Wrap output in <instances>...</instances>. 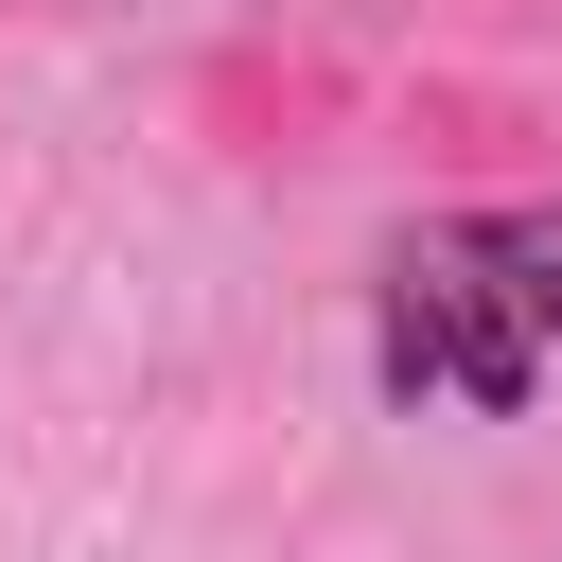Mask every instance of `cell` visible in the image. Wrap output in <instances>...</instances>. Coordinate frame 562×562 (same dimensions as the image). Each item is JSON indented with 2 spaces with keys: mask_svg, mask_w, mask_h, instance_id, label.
Segmentation results:
<instances>
[{
  "mask_svg": "<svg viewBox=\"0 0 562 562\" xmlns=\"http://www.w3.org/2000/svg\"><path fill=\"white\" fill-rule=\"evenodd\" d=\"M193 123H211L228 158H334V140H351V70H334V53H263V35H246V53H211V70H193Z\"/></svg>",
  "mask_w": 562,
  "mask_h": 562,
  "instance_id": "obj_1",
  "label": "cell"
}]
</instances>
